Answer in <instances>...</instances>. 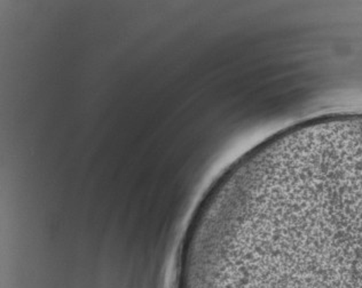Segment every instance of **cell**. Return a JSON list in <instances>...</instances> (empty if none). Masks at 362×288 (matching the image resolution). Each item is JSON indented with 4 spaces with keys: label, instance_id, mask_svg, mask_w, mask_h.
<instances>
[{
    "label": "cell",
    "instance_id": "1",
    "mask_svg": "<svg viewBox=\"0 0 362 288\" xmlns=\"http://www.w3.org/2000/svg\"><path fill=\"white\" fill-rule=\"evenodd\" d=\"M230 288H362V237L245 256Z\"/></svg>",
    "mask_w": 362,
    "mask_h": 288
}]
</instances>
